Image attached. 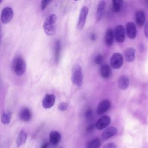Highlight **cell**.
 Listing matches in <instances>:
<instances>
[{"label": "cell", "mask_w": 148, "mask_h": 148, "mask_svg": "<svg viewBox=\"0 0 148 148\" xmlns=\"http://www.w3.org/2000/svg\"><path fill=\"white\" fill-rule=\"evenodd\" d=\"M57 16L54 14L49 15L43 22V29L46 34L49 36L53 35L56 33Z\"/></svg>", "instance_id": "obj_1"}, {"label": "cell", "mask_w": 148, "mask_h": 148, "mask_svg": "<svg viewBox=\"0 0 148 148\" xmlns=\"http://www.w3.org/2000/svg\"><path fill=\"white\" fill-rule=\"evenodd\" d=\"M71 80L73 84L79 87L83 83V72L81 66L76 64L73 65L72 69Z\"/></svg>", "instance_id": "obj_2"}, {"label": "cell", "mask_w": 148, "mask_h": 148, "mask_svg": "<svg viewBox=\"0 0 148 148\" xmlns=\"http://www.w3.org/2000/svg\"><path fill=\"white\" fill-rule=\"evenodd\" d=\"M12 66L14 73L17 76H21L23 75L25 72L27 68L24 60L20 56L15 57L13 62Z\"/></svg>", "instance_id": "obj_3"}, {"label": "cell", "mask_w": 148, "mask_h": 148, "mask_svg": "<svg viewBox=\"0 0 148 148\" xmlns=\"http://www.w3.org/2000/svg\"><path fill=\"white\" fill-rule=\"evenodd\" d=\"M13 10L10 7H5L2 11L1 14V19L3 24H8L12 20L13 17Z\"/></svg>", "instance_id": "obj_4"}, {"label": "cell", "mask_w": 148, "mask_h": 148, "mask_svg": "<svg viewBox=\"0 0 148 148\" xmlns=\"http://www.w3.org/2000/svg\"><path fill=\"white\" fill-rule=\"evenodd\" d=\"M110 63L114 69L120 68L123 64V57L121 54L119 53H114L110 58Z\"/></svg>", "instance_id": "obj_5"}, {"label": "cell", "mask_w": 148, "mask_h": 148, "mask_svg": "<svg viewBox=\"0 0 148 148\" xmlns=\"http://www.w3.org/2000/svg\"><path fill=\"white\" fill-rule=\"evenodd\" d=\"M88 13V9L86 6H83L82 8L80 11V14L78 18L77 24V28L79 30H82L86 23L87 16Z\"/></svg>", "instance_id": "obj_6"}, {"label": "cell", "mask_w": 148, "mask_h": 148, "mask_svg": "<svg viewBox=\"0 0 148 148\" xmlns=\"http://www.w3.org/2000/svg\"><path fill=\"white\" fill-rule=\"evenodd\" d=\"M110 117L109 116L103 115L97 120L95 124V127L98 130L101 131L106 128L110 124Z\"/></svg>", "instance_id": "obj_7"}, {"label": "cell", "mask_w": 148, "mask_h": 148, "mask_svg": "<svg viewBox=\"0 0 148 148\" xmlns=\"http://www.w3.org/2000/svg\"><path fill=\"white\" fill-rule=\"evenodd\" d=\"M114 36L119 43H123L125 40V29L122 25H118L116 27L114 31Z\"/></svg>", "instance_id": "obj_8"}, {"label": "cell", "mask_w": 148, "mask_h": 148, "mask_svg": "<svg viewBox=\"0 0 148 148\" xmlns=\"http://www.w3.org/2000/svg\"><path fill=\"white\" fill-rule=\"evenodd\" d=\"M56 97L54 94H47L42 100V106L45 109H49L54 105Z\"/></svg>", "instance_id": "obj_9"}, {"label": "cell", "mask_w": 148, "mask_h": 148, "mask_svg": "<svg viewBox=\"0 0 148 148\" xmlns=\"http://www.w3.org/2000/svg\"><path fill=\"white\" fill-rule=\"evenodd\" d=\"M111 107L110 102L108 99H103L98 105L97 108V113L98 114H102L108 111Z\"/></svg>", "instance_id": "obj_10"}, {"label": "cell", "mask_w": 148, "mask_h": 148, "mask_svg": "<svg viewBox=\"0 0 148 148\" xmlns=\"http://www.w3.org/2000/svg\"><path fill=\"white\" fill-rule=\"evenodd\" d=\"M126 33L127 36L131 39H135L137 35V30L135 24L132 22H128L126 24Z\"/></svg>", "instance_id": "obj_11"}, {"label": "cell", "mask_w": 148, "mask_h": 148, "mask_svg": "<svg viewBox=\"0 0 148 148\" xmlns=\"http://www.w3.org/2000/svg\"><path fill=\"white\" fill-rule=\"evenodd\" d=\"M117 133V129L113 126H110L108 127L104 130L102 134V139L103 140H106L109 138L114 136Z\"/></svg>", "instance_id": "obj_12"}, {"label": "cell", "mask_w": 148, "mask_h": 148, "mask_svg": "<svg viewBox=\"0 0 148 148\" xmlns=\"http://www.w3.org/2000/svg\"><path fill=\"white\" fill-rule=\"evenodd\" d=\"M130 83L129 77L127 75H121L117 82L118 87L120 90H124L128 88Z\"/></svg>", "instance_id": "obj_13"}, {"label": "cell", "mask_w": 148, "mask_h": 148, "mask_svg": "<svg viewBox=\"0 0 148 148\" xmlns=\"http://www.w3.org/2000/svg\"><path fill=\"white\" fill-rule=\"evenodd\" d=\"M19 117L23 121H29L32 118V113L29 109L28 108H23L19 113Z\"/></svg>", "instance_id": "obj_14"}, {"label": "cell", "mask_w": 148, "mask_h": 148, "mask_svg": "<svg viewBox=\"0 0 148 148\" xmlns=\"http://www.w3.org/2000/svg\"><path fill=\"white\" fill-rule=\"evenodd\" d=\"M125 60L128 62H132L135 57V51L133 47H128L124 52Z\"/></svg>", "instance_id": "obj_15"}, {"label": "cell", "mask_w": 148, "mask_h": 148, "mask_svg": "<svg viewBox=\"0 0 148 148\" xmlns=\"http://www.w3.org/2000/svg\"><path fill=\"white\" fill-rule=\"evenodd\" d=\"M146 21L145 14L143 10H138L135 13V21L138 25L142 27Z\"/></svg>", "instance_id": "obj_16"}, {"label": "cell", "mask_w": 148, "mask_h": 148, "mask_svg": "<svg viewBox=\"0 0 148 148\" xmlns=\"http://www.w3.org/2000/svg\"><path fill=\"white\" fill-rule=\"evenodd\" d=\"M61 138V135L60 133L57 131H53L49 134L50 142L53 145L58 144L60 141Z\"/></svg>", "instance_id": "obj_17"}, {"label": "cell", "mask_w": 148, "mask_h": 148, "mask_svg": "<svg viewBox=\"0 0 148 148\" xmlns=\"http://www.w3.org/2000/svg\"><path fill=\"white\" fill-rule=\"evenodd\" d=\"M114 40V32L112 29H108L105 35V43L110 46H112Z\"/></svg>", "instance_id": "obj_18"}, {"label": "cell", "mask_w": 148, "mask_h": 148, "mask_svg": "<svg viewBox=\"0 0 148 148\" xmlns=\"http://www.w3.org/2000/svg\"><path fill=\"white\" fill-rule=\"evenodd\" d=\"M100 75L104 79H108L111 75V69L107 64L102 65L100 68Z\"/></svg>", "instance_id": "obj_19"}, {"label": "cell", "mask_w": 148, "mask_h": 148, "mask_svg": "<svg viewBox=\"0 0 148 148\" xmlns=\"http://www.w3.org/2000/svg\"><path fill=\"white\" fill-rule=\"evenodd\" d=\"M105 6V2L104 1H101L98 3L97 9V12H96V18L97 21H99L101 19L103 16Z\"/></svg>", "instance_id": "obj_20"}, {"label": "cell", "mask_w": 148, "mask_h": 148, "mask_svg": "<svg viewBox=\"0 0 148 148\" xmlns=\"http://www.w3.org/2000/svg\"><path fill=\"white\" fill-rule=\"evenodd\" d=\"M27 138V132L23 130L21 131L18 135V137H17V140H16V143H17V147H20L21 145H24L26 142Z\"/></svg>", "instance_id": "obj_21"}, {"label": "cell", "mask_w": 148, "mask_h": 148, "mask_svg": "<svg viewBox=\"0 0 148 148\" xmlns=\"http://www.w3.org/2000/svg\"><path fill=\"white\" fill-rule=\"evenodd\" d=\"M11 120V113L9 111H5L1 116V122L3 124H9Z\"/></svg>", "instance_id": "obj_22"}, {"label": "cell", "mask_w": 148, "mask_h": 148, "mask_svg": "<svg viewBox=\"0 0 148 148\" xmlns=\"http://www.w3.org/2000/svg\"><path fill=\"white\" fill-rule=\"evenodd\" d=\"M101 142L99 138H94L90 141L87 146V148H99Z\"/></svg>", "instance_id": "obj_23"}, {"label": "cell", "mask_w": 148, "mask_h": 148, "mask_svg": "<svg viewBox=\"0 0 148 148\" xmlns=\"http://www.w3.org/2000/svg\"><path fill=\"white\" fill-rule=\"evenodd\" d=\"M123 6V1L121 0H113L112 1V9L113 12H119Z\"/></svg>", "instance_id": "obj_24"}, {"label": "cell", "mask_w": 148, "mask_h": 148, "mask_svg": "<svg viewBox=\"0 0 148 148\" xmlns=\"http://www.w3.org/2000/svg\"><path fill=\"white\" fill-rule=\"evenodd\" d=\"M61 50V45L59 40H57L56 43V48H55V61L56 62H58L60 58Z\"/></svg>", "instance_id": "obj_25"}, {"label": "cell", "mask_w": 148, "mask_h": 148, "mask_svg": "<svg viewBox=\"0 0 148 148\" xmlns=\"http://www.w3.org/2000/svg\"><path fill=\"white\" fill-rule=\"evenodd\" d=\"M85 117L88 120H90L93 117V110L92 109H88L85 113Z\"/></svg>", "instance_id": "obj_26"}, {"label": "cell", "mask_w": 148, "mask_h": 148, "mask_svg": "<svg viewBox=\"0 0 148 148\" xmlns=\"http://www.w3.org/2000/svg\"><path fill=\"white\" fill-rule=\"evenodd\" d=\"M67 108H68V104L66 102H64L60 103L58 106V109L61 111L66 110L67 109Z\"/></svg>", "instance_id": "obj_27"}, {"label": "cell", "mask_w": 148, "mask_h": 148, "mask_svg": "<svg viewBox=\"0 0 148 148\" xmlns=\"http://www.w3.org/2000/svg\"><path fill=\"white\" fill-rule=\"evenodd\" d=\"M103 61V57L101 54H98L95 58V62L97 64H101Z\"/></svg>", "instance_id": "obj_28"}, {"label": "cell", "mask_w": 148, "mask_h": 148, "mask_svg": "<svg viewBox=\"0 0 148 148\" xmlns=\"http://www.w3.org/2000/svg\"><path fill=\"white\" fill-rule=\"evenodd\" d=\"M50 2H51V1H48V0L42 1L41 2V9L42 10H44Z\"/></svg>", "instance_id": "obj_29"}, {"label": "cell", "mask_w": 148, "mask_h": 148, "mask_svg": "<svg viewBox=\"0 0 148 148\" xmlns=\"http://www.w3.org/2000/svg\"><path fill=\"white\" fill-rule=\"evenodd\" d=\"M103 148H117V145L114 142L108 143L103 146Z\"/></svg>", "instance_id": "obj_30"}, {"label": "cell", "mask_w": 148, "mask_h": 148, "mask_svg": "<svg viewBox=\"0 0 148 148\" xmlns=\"http://www.w3.org/2000/svg\"><path fill=\"white\" fill-rule=\"evenodd\" d=\"M144 34L145 37L148 39V21L146 23L144 28Z\"/></svg>", "instance_id": "obj_31"}, {"label": "cell", "mask_w": 148, "mask_h": 148, "mask_svg": "<svg viewBox=\"0 0 148 148\" xmlns=\"http://www.w3.org/2000/svg\"><path fill=\"white\" fill-rule=\"evenodd\" d=\"M94 127H95V125H94V124H91L90 125H89V126L87 127V131H88V132H91V131H92L94 130Z\"/></svg>", "instance_id": "obj_32"}, {"label": "cell", "mask_w": 148, "mask_h": 148, "mask_svg": "<svg viewBox=\"0 0 148 148\" xmlns=\"http://www.w3.org/2000/svg\"><path fill=\"white\" fill-rule=\"evenodd\" d=\"M48 147H49V143L47 142H46L42 145L40 148H48Z\"/></svg>", "instance_id": "obj_33"}, {"label": "cell", "mask_w": 148, "mask_h": 148, "mask_svg": "<svg viewBox=\"0 0 148 148\" xmlns=\"http://www.w3.org/2000/svg\"><path fill=\"white\" fill-rule=\"evenodd\" d=\"M144 50V45H143V43H140L139 45V50L140 51H142Z\"/></svg>", "instance_id": "obj_34"}, {"label": "cell", "mask_w": 148, "mask_h": 148, "mask_svg": "<svg viewBox=\"0 0 148 148\" xmlns=\"http://www.w3.org/2000/svg\"><path fill=\"white\" fill-rule=\"evenodd\" d=\"M90 38H91V40H95V34H92L91 35Z\"/></svg>", "instance_id": "obj_35"}, {"label": "cell", "mask_w": 148, "mask_h": 148, "mask_svg": "<svg viewBox=\"0 0 148 148\" xmlns=\"http://www.w3.org/2000/svg\"><path fill=\"white\" fill-rule=\"evenodd\" d=\"M2 2V1H0V3H1Z\"/></svg>", "instance_id": "obj_36"}, {"label": "cell", "mask_w": 148, "mask_h": 148, "mask_svg": "<svg viewBox=\"0 0 148 148\" xmlns=\"http://www.w3.org/2000/svg\"><path fill=\"white\" fill-rule=\"evenodd\" d=\"M60 148H62V147H60Z\"/></svg>", "instance_id": "obj_37"}]
</instances>
